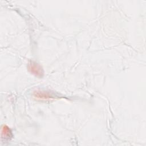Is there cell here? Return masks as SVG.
<instances>
[{"instance_id": "obj_1", "label": "cell", "mask_w": 146, "mask_h": 146, "mask_svg": "<svg viewBox=\"0 0 146 146\" xmlns=\"http://www.w3.org/2000/svg\"><path fill=\"white\" fill-rule=\"evenodd\" d=\"M28 69L31 74L37 76L42 77L43 75V71L42 67L34 62H31L29 63Z\"/></svg>"}, {"instance_id": "obj_2", "label": "cell", "mask_w": 146, "mask_h": 146, "mask_svg": "<svg viewBox=\"0 0 146 146\" xmlns=\"http://www.w3.org/2000/svg\"><path fill=\"white\" fill-rule=\"evenodd\" d=\"M2 138L9 139L12 137V133L9 128L6 125H3L2 127Z\"/></svg>"}]
</instances>
